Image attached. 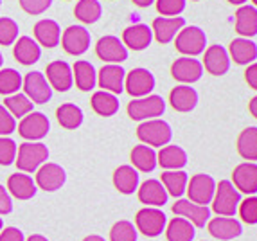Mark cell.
Returning a JSON list of instances; mask_svg holds the SVG:
<instances>
[{"instance_id": "obj_16", "label": "cell", "mask_w": 257, "mask_h": 241, "mask_svg": "<svg viewBox=\"0 0 257 241\" xmlns=\"http://www.w3.org/2000/svg\"><path fill=\"white\" fill-rule=\"evenodd\" d=\"M124 79L126 70L120 65H104L103 69L99 70L97 83L104 92L117 95L124 92Z\"/></svg>"}, {"instance_id": "obj_23", "label": "cell", "mask_w": 257, "mask_h": 241, "mask_svg": "<svg viewBox=\"0 0 257 241\" xmlns=\"http://www.w3.org/2000/svg\"><path fill=\"white\" fill-rule=\"evenodd\" d=\"M137 191H139V200L142 203H146L148 207H162L166 205L167 198H169V194H167L162 182L155 180V178L146 180Z\"/></svg>"}, {"instance_id": "obj_20", "label": "cell", "mask_w": 257, "mask_h": 241, "mask_svg": "<svg viewBox=\"0 0 257 241\" xmlns=\"http://www.w3.org/2000/svg\"><path fill=\"white\" fill-rule=\"evenodd\" d=\"M185 27V18L184 17H160L153 20V31L155 38L159 43H169L176 38V35Z\"/></svg>"}, {"instance_id": "obj_55", "label": "cell", "mask_w": 257, "mask_h": 241, "mask_svg": "<svg viewBox=\"0 0 257 241\" xmlns=\"http://www.w3.org/2000/svg\"><path fill=\"white\" fill-rule=\"evenodd\" d=\"M83 241H106L103 236H97V234H92V236H86Z\"/></svg>"}, {"instance_id": "obj_34", "label": "cell", "mask_w": 257, "mask_h": 241, "mask_svg": "<svg viewBox=\"0 0 257 241\" xmlns=\"http://www.w3.org/2000/svg\"><path fill=\"white\" fill-rule=\"evenodd\" d=\"M90 103L92 108H94V112L101 117H111L119 112V99H117V95L110 94V92H104V90L94 92Z\"/></svg>"}, {"instance_id": "obj_42", "label": "cell", "mask_w": 257, "mask_h": 241, "mask_svg": "<svg viewBox=\"0 0 257 241\" xmlns=\"http://www.w3.org/2000/svg\"><path fill=\"white\" fill-rule=\"evenodd\" d=\"M137 227L132 221L120 220L110 230V241H137Z\"/></svg>"}, {"instance_id": "obj_11", "label": "cell", "mask_w": 257, "mask_h": 241, "mask_svg": "<svg viewBox=\"0 0 257 241\" xmlns=\"http://www.w3.org/2000/svg\"><path fill=\"white\" fill-rule=\"evenodd\" d=\"M61 47L72 56H81L90 47V33L83 26H70L61 36Z\"/></svg>"}, {"instance_id": "obj_53", "label": "cell", "mask_w": 257, "mask_h": 241, "mask_svg": "<svg viewBox=\"0 0 257 241\" xmlns=\"http://www.w3.org/2000/svg\"><path fill=\"white\" fill-rule=\"evenodd\" d=\"M135 4L139 6V8H150L151 4H153L155 0H133Z\"/></svg>"}, {"instance_id": "obj_8", "label": "cell", "mask_w": 257, "mask_h": 241, "mask_svg": "<svg viewBox=\"0 0 257 241\" xmlns=\"http://www.w3.org/2000/svg\"><path fill=\"white\" fill-rule=\"evenodd\" d=\"M26 95L29 97V101L33 104H45L47 101H51L52 97V88L47 83V78L42 72H29L26 74V78L22 81Z\"/></svg>"}, {"instance_id": "obj_10", "label": "cell", "mask_w": 257, "mask_h": 241, "mask_svg": "<svg viewBox=\"0 0 257 241\" xmlns=\"http://www.w3.org/2000/svg\"><path fill=\"white\" fill-rule=\"evenodd\" d=\"M49 130H51V123L42 112L27 113L26 117H22L18 125V134L27 141H40L49 134Z\"/></svg>"}, {"instance_id": "obj_18", "label": "cell", "mask_w": 257, "mask_h": 241, "mask_svg": "<svg viewBox=\"0 0 257 241\" xmlns=\"http://www.w3.org/2000/svg\"><path fill=\"white\" fill-rule=\"evenodd\" d=\"M232 184L239 193L255 194L257 193V164L243 162L232 173Z\"/></svg>"}, {"instance_id": "obj_7", "label": "cell", "mask_w": 257, "mask_h": 241, "mask_svg": "<svg viewBox=\"0 0 257 241\" xmlns=\"http://www.w3.org/2000/svg\"><path fill=\"white\" fill-rule=\"evenodd\" d=\"M216 193V182L210 175L205 173H200V175H194L187 184V194L189 200L198 205H207V203L212 202Z\"/></svg>"}, {"instance_id": "obj_32", "label": "cell", "mask_w": 257, "mask_h": 241, "mask_svg": "<svg viewBox=\"0 0 257 241\" xmlns=\"http://www.w3.org/2000/svg\"><path fill=\"white\" fill-rule=\"evenodd\" d=\"M13 54L17 58V61H20L22 65H33L40 60L42 56V51H40V45L29 36H22L18 38V42L15 43Z\"/></svg>"}, {"instance_id": "obj_59", "label": "cell", "mask_w": 257, "mask_h": 241, "mask_svg": "<svg viewBox=\"0 0 257 241\" xmlns=\"http://www.w3.org/2000/svg\"><path fill=\"white\" fill-rule=\"evenodd\" d=\"M252 2H253V4H255V6H253V8H257V0H252Z\"/></svg>"}, {"instance_id": "obj_52", "label": "cell", "mask_w": 257, "mask_h": 241, "mask_svg": "<svg viewBox=\"0 0 257 241\" xmlns=\"http://www.w3.org/2000/svg\"><path fill=\"white\" fill-rule=\"evenodd\" d=\"M248 108H250V113H252V115L257 119V95H255V97H253L252 101H250Z\"/></svg>"}, {"instance_id": "obj_33", "label": "cell", "mask_w": 257, "mask_h": 241, "mask_svg": "<svg viewBox=\"0 0 257 241\" xmlns=\"http://www.w3.org/2000/svg\"><path fill=\"white\" fill-rule=\"evenodd\" d=\"M194 225L185 218L176 216L169 223L166 225V236L167 241H193L196 236Z\"/></svg>"}, {"instance_id": "obj_27", "label": "cell", "mask_w": 257, "mask_h": 241, "mask_svg": "<svg viewBox=\"0 0 257 241\" xmlns=\"http://www.w3.org/2000/svg\"><path fill=\"white\" fill-rule=\"evenodd\" d=\"M236 31L241 38H252L257 35V8L241 6L236 13Z\"/></svg>"}, {"instance_id": "obj_29", "label": "cell", "mask_w": 257, "mask_h": 241, "mask_svg": "<svg viewBox=\"0 0 257 241\" xmlns=\"http://www.w3.org/2000/svg\"><path fill=\"white\" fill-rule=\"evenodd\" d=\"M35 36L38 40L40 45L47 49L56 47L61 40V29L58 26V22L54 20H40L35 26Z\"/></svg>"}, {"instance_id": "obj_4", "label": "cell", "mask_w": 257, "mask_h": 241, "mask_svg": "<svg viewBox=\"0 0 257 241\" xmlns=\"http://www.w3.org/2000/svg\"><path fill=\"white\" fill-rule=\"evenodd\" d=\"M166 112V101L162 95L150 94L146 97L133 99L128 104V115L133 120H150L157 119Z\"/></svg>"}, {"instance_id": "obj_45", "label": "cell", "mask_w": 257, "mask_h": 241, "mask_svg": "<svg viewBox=\"0 0 257 241\" xmlns=\"http://www.w3.org/2000/svg\"><path fill=\"white\" fill-rule=\"evenodd\" d=\"M18 146L13 139L0 137V166H11L17 160Z\"/></svg>"}, {"instance_id": "obj_38", "label": "cell", "mask_w": 257, "mask_h": 241, "mask_svg": "<svg viewBox=\"0 0 257 241\" xmlns=\"http://www.w3.org/2000/svg\"><path fill=\"white\" fill-rule=\"evenodd\" d=\"M237 151L244 160H257V126L243 130L237 139Z\"/></svg>"}, {"instance_id": "obj_30", "label": "cell", "mask_w": 257, "mask_h": 241, "mask_svg": "<svg viewBox=\"0 0 257 241\" xmlns=\"http://www.w3.org/2000/svg\"><path fill=\"white\" fill-rule=\"evenodd\" d=\"M230 58L237 65H252L257 58V45L248 38H236L230 43Z\"/></svg>"}, {"instance_id": "obj_49", "label": "cell", "mask_w": 257, "mask_h": 241, "mask_svg": "<svg viewBox=\"0 0 257 241\" xmlns=\"http://www.w3.org/2000/svg\"><path fill=\"white\" fill-rule=\"evenodd\" d=\"M0 241H26L24 232L17 227H6L0 230Z\"/></svg>"}, {"instance_id": "obj_17", "label": "cell", "mask_w": 257, "mask_h": 241, "mask_svg": "<svg viewBox=\"0 0 257 241\" xmlns=\"http://www.w3.org/2000/svg\"><path fill=\"white\" fill-rule=\"evenodd\" d=\"M210 236H214L216 239L221 241H230L234 237H239L243 232V225L236 218H227V216H218V218H212L207 223Z\"/></svg>"}, {"instance_id": "obj_48", "label": "cell", "mask_w": 257, "mask_h": 241, "mask_svg": "<svg viewBox=\"0 0 257 241\" xmlns=\"http://www.w3.org/2000/svg\"><path fill=\"white\" fill-rule=\"evenodd\" d=\"M17 130V120L11 113L6 110V106L0 104V137L11 135Z\"/></svg>"}, {"instance_id": "obj_3", "label": "cell", "mask_w": 257, "mask_h": 241, "mask_svg": "<svg viewBox=\"0 0 257 241\" xmlns=\"http://www.w3.org/2000/svg\"><path fill=\"white\" fill-rule=\"evenodd\" d=\"M137 137L150 148L153 146L164 148L173 139V130L169 126V123H166V120L150 119V120H144L142 125H139Z\"/></svg>"}, {"instance_id": "obj_54", "label": "cell", "mask_w": 257, "mask_h": 241, "mask_svg": "<svg viewBox=\"0 0 257 241\" xmlns=\"http://www.w3.org/2000/svg\"><path fill=\"white\" fill-rule=\"evenodd\" d=\"M27 241H49L45 236H42V234H33V236L27 237Z\"/></svg>"}, {"instance_id": "obj_58", "label": "cell", "mask_w": 257, "mask_h": 241, "mask_svg": "<svg viewBox=\"0 0 257 241\" xmlns=\"http://www.w3.org/2000/svg\"><path fill=\"white\" fill-rule=\"evenodd\" d=\"M2 63H4V60H2V52H0V67H2Z\"/></svg>"}, {"instance_id": "obj_43", "label": "cell", "mask_w": 257, "mask_h": 241, "mask_svg": "<svg viewBox=\"0 0 257 241\" xmlns=\"http://www.w3.org/2000/svg\"><path fill=\"white\" fill-rule=\"evenodd\" d=\"M18 38V24L13 18H0V45H11Z\"/></svg>"}, {"instance_id": "obj_13", "label": "cell", "mask_w": 257, "mask_h": 241, "mask_svg": "<svg viewBox=\"0 0 257 241\" xmlns=\"http://www.w3.org/2000/svg\"><path fill=\"white\" fill-rule=\"evenodd\" d=\"M65 180H67V173H65V169L61 168L60 164L45 162L36 171V185L40 189L49 191V193L61 189Z\"/></svg>"}, {"instance_id": "obj_9", "label": "cell", "mask_w": 257, "mask_h": 241, "mask_svg": "<svg viewBox=\"0 0 257 241\" xmlns=\"http://www.w3.org/2000/svg\"><path fill=\"white\" fill-rule=\"evenodd\" d=\"M124 88L132 97H146L155 88V76L148 69H133L130 74H126Z\"/></svg>"}, {"instance_id": "obj_1", "label": "cell", "mask_w": 257, "mask_h": 241, "mask_svg": "<svg viewBox=\"0 0 257 241\" xmlns=\"http://www.w3.org/2000/svg\"><path fill=\"white\" fill-rule=\"evenodd\" d=\"M210 203H212V211L218 216L234 218L241 203V194L230 180H221L219 184H216L214 198Z\"/></svg>"}, {"instance_id": "obj_47", "label": "cell", "mask_w": 257, "mask_h": 241, "mask_svg": "<svg viewBox=\"0 0 257 241\" xmlns=\"http://www.w3.org/2000/svg\"><path fill=\"white\" fill-rule=\"evenodd\" d=\"M20 8L29 15H42L52 6V0H18Z\"/></svg>"}, {"instance_id": "obj_5", "label": "cell", "mask_w": 257, "mask_h": 241, "mask_svg": "<svg viewBox=\"0 0 257 241\" xmlns=\"http://www.w3.org/2000/svg\"><path fill=\"white\" fill-rule=\"evenodd\" d=\"M167 216L159 207H144L135 216V227L148 237H157L166 230Z\"/></svg>"}, {"instance_id": "obj_25", "label": "cell", "mask_w": 257, "mask_h": 241, "mask_svg": "<svg viewBox=\"0 0 257 241\" xmlns=\"http://www.w3.org/2000/svg\"><path fill=\"white\" fill-rule=\"evenodd\" d=\"M8 193L18 200H31L36 194V182L26 173H15L8 178Z\"/></svg>"}, {"instance_id": "obj_6", "label": "cell", "mask_w": 257, "mask_h": 241, "mask_svg": "<svg viewBox=\"0 0 257 241\" xmlns=\"http://www.w3.org/2000/svg\"><path fill=\"white\" fill-rule=\"evenodd\" d=\"M205 45H207V36L202 29L198 26H189L184 27V29L176 35V42H175V47L178 52H182L184 56H198V54H202L205 51Z\"/></svg>"}, {"instance_id": "obj_41", "label": "cell", "mask_w": 257, "mask_h": 241, "mask_svg": "<svg viewBox=\"0 0 257 241\" xmlns=\"http://www.w3.org/2000/svg\"><path fill=\"white\" fill-rule=\"evenodd\" d=\"M22 76L15 69H2L0 70V94L2 95H13L22 86Z\"/></svg>"}, {"instance_id": "obj_56", "label": "cell", "mask_w": 257, "mask_h": 241, "mask_svg": "<svg viewBox=\"0 0 257 241\" xmlns=\"http://www.w3.org/2000/svg\"><path fill=\"white\" fill-rule=\"evenodd\" d=\"M228 2L234 6H244V2H248V0H228Z\"/></svg>"}, {"instance_id": "obj_14", "label": "cell", "mask_w": 257, "mask_h": 241, "mask_svg": "<svg viewBox=\"0 0 257 241\" xmlns=\"http://www.w3.org/2000/svg\"><path fill=\"white\" fill-rule=\"evenodd\" d=\"M173 212H175L176 216H180V218L189 220L198 228L205 227L210 218V211L207 205H198V203L191 202V200H184V198H180L173 205Z\"/></svg>"}, {"instance_id": "obj_28", "label": "cell", "mask_w": 257, "mask_h": 241, "mask_svg": "<svg viewBox=\"0 0 257 241\" xmlns=\"http://www.w3.org/2000/svg\"><path fill=\"white\" fill-rule=\"evenodd\" d=\"M72 78L76 81V86L83 92H90L97 83V74H95L94 65L85 60H79L74 63Z\"/></svg>"}, {"instance_id": "obj_35", "label": "cell", "mask_w": 257, "mask_h": 241, "mask_svg": "<svg viewBox=\"0 0 257 241\" xmlns=\"http://www.w3.org/2000/svg\"><path fill=\"white\" fill-rule=\"evenodd\" d=\"M187 184H189L187 173L182 171V169L162 173V185L166 187L167 194H171L175 198H180L182 194L187 191Z\"/></svg>"}, {"instance_id": "obj_40", "label": "cell", "mask_w": 257, "mask_h": 241, "mask_svg": "<svg viewBox=\"0 0 257 241\" xmlns=\"http://www.w3.org/2000/svg\"><path fill=\"white\" fill-rule=\"evenodd\" d=\"M4 106L13 117H26L27 113L33 112V103H31L26 94L8 95L4 101Z\"/></svg>"}, {"instance_id": "obj_21", "label": "cell", "mask_w": 257, "mask_h": 241, "mask_svg": "<svg viewBox=\"0 0 257 241\" xmlns=\"http://www.w3.org/2000/svg\"><path fill=\"white\" fill-rule=\"evenodd\" d=\"M202 65L212 76H223L230 69V56H228L227 49L221 47V45H210L205 51Z\"/></svg>"}, {"instance_id": "obj_57", "label": "cell", "mask_w": 257, "mask_h": 241, "mask_svg": "<svg viewBox=\"0 0 257 241\" xmlns=\"http://www.w3.org/2000/svg\"><path fill=\"white\" fill-rule=\"evenodd\" d=\"M2 227H4V221H2V218H0V230H2Z\"/></svg>"}, {"instance_id": "obj_15", "label": "cell", "mask_w": 257, "mask_h": 241, "mask_svg": "<svg viewBox=\"0 0 257 241\" xmlns=\"http://www.w3.org/2000/svg\"><path fill=\"white\" fill-rule=\"evenodd\" d=\"M171 74L176 81L184 83V85H191L203 76V65L200 60L182 56L171 65Z\"/></svg>"}, {"instance_id": "obj_61", "label": "cell", "mask_w": 257, "mask_h": 241, "mask_svg": "<svg viewBox=\"0 0 257 241\" xmlns=\"http://www.w3.org/2000/svg\"><path fill=\"white\" fill-rule=\"evenodd\" d=\"M0 6H2V2H0Z\"/></svg>"}, {"instance_id": "obj_24", "label": "cell", "mask_w": 257, "mask_h": 241, "mask_svg": "<svg viewBox=\"0 0 257 241\" xmlns=\"http://www.w3.org/2000/svg\"><path fill=\"white\" fill-rule=\"evenodd\" d=\"M169 103L176 112H191L198 104V92L189 85H178L169 94Z\"/></svg>"}, {"instance_id": "obj_50", "label": "cell", "mask_w": 257, "mask_h": 241, "mask_svg": "<svg viewBox=\"0 0 257 241\" xmlns=\"http://www.w3.org/2000/svg\"><path fill=\"white\" fill-rule=\"evenodd\" d=\"M13 211V200L4 185H0V214H9Z\"/></svg>"}, {"instance_id": "obj_19", "label": "cell", "mask_w": 257, "mask_h": 241, "mask_svg": "<svg viewBox=\"0 0 257 241\" xmlns=\"http://www.w3.org/2000/svg\"><path fill=\"white\" fill-rule=\"evenodd\" d=\"M47 79H49V85L51 88L58 92H67L72 88V69H70V65L67 61H61V60H56L52 63L47 65Z\"/></svg>"}, {"instance_id": "obj_22", "label": "cell", "mask_w": 257, "mask_h": 241, "mask_svg": "<svg viewBox=\"0 0 257 241\" xmlns=\"http://www.w3.org/2000/svg\"><path fill=\"white\" fill-rule=\"evenodd\" d=\"M151 40H153V31L146 24H135L130 26L122 33V43L124 47H130L133 51H144L150 47Z\"/></svg>"}, {"instance_id": "obj_39", "label": "cell", "mask_w": 257, "mask_h": 241, "mask_svg": "<svg viewBox=\"0 0 257 241\" xmlns=\"http://www.w3.org/2000/svg\"><path fill=\"white\" fill-rule=\"evenodd\" d=\"M101 13H103V8L97 0H79L74 9L76 18L83 24H95L101 18Z\"/></svg>"}, {"instance_id": "obj_36", "label": "cell", "mask_w": 257, "mask_h": 241, "mask_svg": "<svg viewBox=\"0 0 257 241\" xmlns=\"http://www.w3.org/2000/svg\"><path fill=\"white\" fill-rule=\"evenodd\" d=\"M132 162L137 171L151 173L157 168V153L153 148L141 144V146H135L132 150Z\"/></svg>"}, {"instance_id": "obj_2", "label": "cell", "mask_w": 257, "mask_h": 241, "mask_svg": "<svg viewBox=\"0 0 257 241\" xmlns=\"http://www.w3.org/2000/svg\"><path fill=\"white\" fill-rule=\"evenodd\" d=\"M49 159V150L42 142H24L18 146L17 151V168L22 173H33L38 171L40 166L47 162Z\"/></svg>"}, {"instance_id": "obj_26", "label": "cell", "mask_w": 257, "mask_h": 241, "mask_svg": "<svg viewBox=\"0 0 257 241\" xmlns=\"http://www.w3.org/2000/svg\"><path fill=\"white\" fill-rule=\"evenodd\" d=\"M157 164H160L167 171L182 169L187 164V153H185L184 148L176 146V144H167L157 155Z\"/></svg>"}, {"instance_id": "obj_60", "label": "cell", "mask_w": 257, "mask_h": 241, "mask_svg": "<svg viewBox=\"0 0 257 241\" xmlns=\"http://www.w3.org/2000/svg\"><path fill=\"white\" fill-rule=\"evenodd\" d=\"M193 2H198V0H193Z\"/></svg>"}, {"instance_id": "obj_31", "label": "cell", "mask_w": 257, "mask_h": 241, "mask_svg": "<svg viewBox=\"0 0 257 241\" xmlns=\"http://www.w3.org/2000/svg\"><path fill=\"white\" fill-rule=\"evenodd\" d=\"M113 185L122 194H133L139 189V171L133 166H120L113 173Z\"/></svg>"}, {"instance_id": "obj_37", "label": "cell", "mask_w": 257, "mask_h": 241, "mask_svg": "<svg viewBox=\"0 0 257 241\" xmlns=\"http://www.w3.org/2000/svg\"><path fill=\"white\" fill-rule=\"evenodd\" d=\"M56 117H58V123L67 130H76L83 125V110L72 103H65L58 106Z\"/></svg>"}, {"instance_id": "obj_51", "label": "cell", "mask_w": 257, "mask_h": 241, "mask_svg": "<svg viewBox=\"0 0 257 241\" xmlns=\"http://www.w3.org/2000/svg\"><path fill=\"white\" fill-rule=\"evenodd\" d=\"M244 79H246V83L252 86L253 90H257V63L248 65V69L244 72Z\"/></svg>"}, {"instance_id": "obj_46", "label": "cell", "mask_w": 257, "mask_h": 241, "mask_svg": "<svg viewBox=\"0 0 257 241\" xmlns=\"http://www.w3.org/2000/svg\"><path fill=\"white\" fill-rule=\"evenodd\" d=\"M157 2V9L162 17H178L185 9V0H155Z\"/></svg>"}, {"instance_id": "obj_12", "label": "cell", "mask_w": 257, "mask_h": 241, "mask_svg": "<svg viewBox=\"0 0 257 241\" xmlns=\"http://www.w3.org/2000/svg\"><path fill=\"white\" fill-rule=\"evenodd\" d=\"M95 52L101 60L110 65H119L128 60V49L124 47V43L120 42L117 36L111 35L99 38L97 45H95Z\"/></svg>"}, {"instance_id": "obj_44", "label": "cell", "mask_w": 257, "mask_h": 241, "mask_svg": "<svg viewBox=\"0 0 257 241\" xmlns=\"http://www.w3.org/2000/svg\"><path fill=\"white\" fill-rule=\"evenodd\" d=\"M237 212H239L241 220L248 225L257 223V196H248L244 198L243 202L237 207Z\"/></svg>"}]
</instances>
